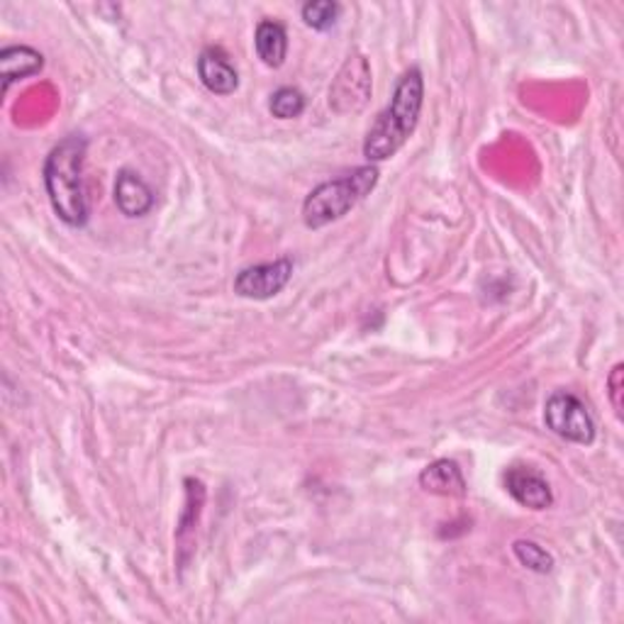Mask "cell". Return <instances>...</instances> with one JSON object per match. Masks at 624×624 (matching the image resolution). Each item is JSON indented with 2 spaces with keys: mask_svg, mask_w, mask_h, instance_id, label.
<instances>
[{
  "mask_svg": "<svg viewBox=\"0 0 624 624\" xmlns=\"http://www.w3.org/2000/svg\"><path fill=\"white\" fill-rule=\"evenodd\" d=\"M425 103V81L419 69L405 71L395 85L391 105L375 117L373 127L366 135L363 157L375 164L401 152L403 145L413 137Z\"/></svg>",
  "mask_w": 624,
  "mask_h": 624,
  "instance_id": "obj_1",
  "label": "cell"
},
{
  "mask_svg": "<svg viewBox=\"0 0 624 624\" xmlns=\"http://www.w3.org/2000/svg\"><path fill=\"white\" fill-rule=\"evenodd\" d=\"M89 142L79 135L67 139L51 149L45 161V188L61 222L69 228H83L89 222V200L83 188V159Z\"/></svg>",
  "mask_w": 624,
  "mask_h": 624,
  "instance_id": "obj_2",
  "label": "cell"
},
{
  "mask_svg": "<svg viewBox=\"0 0 624 624\" xmlns=\"http://www.w3.org/2000/svg\"><path fill=\"white\" fill-rule=\"evenodd\" d=\"M379 183V169L359 166L351 174L320 183L315 190L308 193L303 203V222L310 230H320L330 222L342 220L357 203H361Z\"/></svg>",
  "mask_w": 624,
  "mask_h": 624,
  "instance_id": "obj_3",
  "label": "cell"
},
{
  "mask_svg": "<svg viewBox=\"0 0 624 624\" xmlns=\"http://www.w3.org/2000/svg\"><path fill=\"white\" fill-rule=\"evenodd\" d=\"M544 423L556 437L574 444H593L596 442V423L590 417L588 407L578 401L574 393L556 391L548 395L544 405Z\"/></svg>",
  "mask_w": 624,
  "mask_h": 624,
  "instance_id": "obj_4",
  "label": "cell"
},
{
  "mask_svg": "<svg viewBox=\"0 0 624 624\" xmlns=\"http://www.w3.org/2000/svg\"><path fill=\"white\" fill-rule=\"evenodd\" d=\"M373 79L369 59L363 54H351L342 63L337 79L330 85V107L337 115L361 113L371 99Z\"/></svg>",
  "mask_w": 624,
  "mask_h": 624,
  "instance_id": "obj_5",
  "label": "cell"
},
{
  "mask_svg": "<svg viewBox=\"0 0 624 624\" xmlns=\"http://www.w3.org/2000/svg\"><path fill=\"white\" fill-rule=\"evenodd\" d=\"M293 276V262L284 259L246 266L234 278V293L250 300H268L281 293Z\"/></svg>",
  "mask_w": 624,
  "mask_h": 624,
  "instance_id": "obj_6",
  "label": "cell"
},
{
  "mask_svg": "<svg viewBox=\"0 0 624 624\" xmlns=\"http://www.w3.org/2000/svg\"><path fill=\"white\" fill-rule=\"evenodd\" d=\"M505 490L512 495V500L527 510H546L552 508L554 493L548 481L540 471L530 466H510L505 471Z\"/></svg>",
  "mask_w": 624,
  "mask_h": 624,
  "instance_id": "obj_7",
  "label": "cell"
},
{
  "mask_svg": "<svg viewBox=\"0 0 624 624\" xmlns=\"http://www.w3.org/2000/svg\"><path fill=\"white\" fill-rule=\"evenodd\" d=\"M157 196L149 183L130 169H123L115 178V206L125 218H145L154 208Z\"/></svg>",
  "mask_w": 624,
  "mask_h": 624,
  "instance_id": "obj_8",
  "label": "cell"
},
{
  "mask_svg": "<svg viewBox=\"0 0 624 624\" xmlns=\"http://www.w3.org/2000/svg\"><path fill=\"white\" fill-rule=\"evenodd\" d=\"M198 77L203 85L215 95H232L240 89V77L230 63L228 54L218 47H208L198 57Z\"/></svg>",
  "mask_w": 624,
  "mask_h": 624,
  "instance_id": "obj_9",
  "label": "cell"
},
{
  "mask_svg": "<svg viewBox=\"0 0 624 624\" xmlns=\"http://www.w3.org/2000/svg\"><path fill=\"white\" fill-rule=\"evenodd\" d=\"M419 488L429 495H439V498H464L466 478L457 461L439 459L419 473Z\"/></svg>",
  "mask_w": 624,
  "mask_h": 624,
  "instance_id": "obj_10",
  "label": "cell"
},
{
  "mask_svg": "<svg viewBox=\"0 0 624 624\" xmlns=\"http://www.w3.org/2000/svg\"><path fill=\"white\" fill-rule=\"evenodd\" d=\"M45 67V57L32 47H5L0 51V79H3V93H8L15 81L35 77Z\"/></svg>",
  "mask_w": 624,
  "mask_h": 624,
  "instance_id": "obj_11",
  "label": "cell"
},
{
  "mask_svg": "<svg viewBox=\"0 0 624 624\" xmlns=\"http://www.w3.org/2000/svg\"><path fill=\"white\" fill-rule=\"evenodd\" d=\"M254 47L268 69L284 67L286 54H288L286 27L274 23V20H264V23H259V27H256Z\"/></svg>",
  "mask_w": 624,
  "mask_h": 624,
  "instance_id": "obj_12",
  "label": "cell"
},
{
  "mask_svg": "<svg viewBox=\"0 0 624 624\" xmlns=\"http://www.w3.org/2000/svg\"><path fill=\"white\" fill-rule=\"evenodd\" d=\"M512 552H515V556H518V562L534 574H552L554 571V556L536 542L518 540L512 544Z\"/></svg>",
  "mask_w": 624,
  "mask_h": 624,
  "instance_id": "obj_13",
  "label": "cell"
},
{
  "mask_svg": "<svg viewBox=\"0 0 624 624\" xmlns=\"http://www.w3.org/2000/svg\"><path fill=\"white\" fill-rule=\"evenodd\" d=\"M342 8L339 3H332V0H310V3L303 5L300 10V15H303L305 25L317 30V32H325L330 27L337 25Z\"/></svg>",
  "mask_w": 624,
  "mask_h": 624,
  "instance_id": "obj_14",
  "label": "cell"
},
{
  "mask_svg": "<svg viewBox=\"0 0 624 624\" xmlns=\"http://www.w3.org/2000/svg\"><path fill=\"white\" fill-rule=\"evenodd\" d=\"M268 111H271V115L278 117V120H293V117H300L305 111V95L298 89H290V85H286V89H278L271 95Z\"/></svg>",
  "mask_w": 624,
  "mask_h": 624,
  "instance_id": "obj_15",
  "label": "cell"
},
{
  "mask_svg": "<svg viewBox=\"0 0 624 624\" xmlns=\"http://www.w3.org/2000/svg\"><path fill=\"white\" fill-rule=\"evenodd\" d=\"M608 385H610V403L612 407H615V415L622 417V391H624V366L622 363H617L615 369H612Z\"/></svg>",
  "mask_w": 624,
  "mask_h": 624,
  "instance_id": "obj_16",
  "label": "cell"
}]
</instances>
